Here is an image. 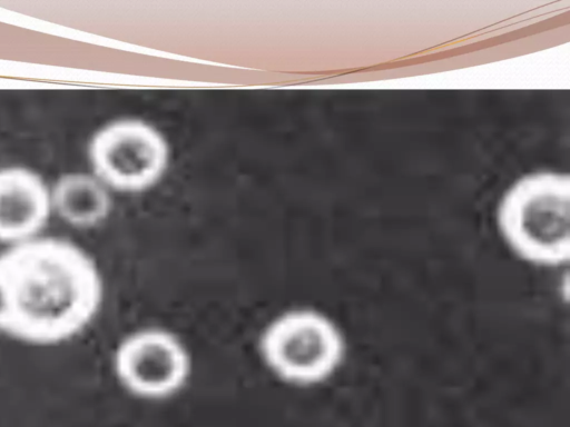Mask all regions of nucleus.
Instances as JSON below:
<instances>
[{
	"instance_id": "f257e3e1",
	"label": "nucleus",
	"mask_w": 570,
	"mask_h": 427,
	"mask_svg": "<svg viewBox=\"0 0 570 427\" xmlns=\"http://www.w3.org/2000/svg\"><path fill=\"white\" fill-rule=\"evenodd\" d=\"M10 304L8 336L51 347L71 341L97 319L105 277L79 245L41 235L0 252Z\"/></svg>"
},
{
	"instance_id": "f03ea898",
	"label": "nucleus",
	"mask_w": 570,
	"mask_h": 427,
	"mask_svg": "<svg viewBox=\"0 0 570 427\" xmlns=\"http://www.w3.org/2000/svg\"><path fill=\"white\" fill-rule=\"evenodd\" d=\"M348 339L327 311L311 305L289 306L272 315L256 338V352L265 370L295 389L330 383L345 366Z\"/></svg>"
},
{
	"instance_id": "7ed1b4c3",
	"label": "nucleus",
	"mask_w": 570,
	"mask_h": 427,
	"mask_svg": "<svg viewBox=\"0 0 570 427\" xmlns=\"http://www.w3.org/2000/svg\"><path fill=\"white\" fill-rule=\"evenodd\" d=\"M498 224L510 249L523 261L558 268L570 259V179L540 172L513 185L503 197Z\"/></svg>"
},
{
	"instance_id": "20e7f679",
	"label": "nucleus",
	"mask_w": 570,
	"mask_h": 427,
	"mask_svg": "<svg viewBox=\"0 0 570 427\" xmlns=\"http://www.w3.org/2000/svg\"><path fill=\"white\" fill-rule=\"evenodd\" d=\"M117 385L146 403L175 398L189 385L195 368L187 341L163 325H142L124 334L111 351Z\"/></svg>"
},
{
	"instance_id": "39448f33",
	"label": "nucleus",
	"mask_w": 570,
	"mask_h": 427,
	"mask_svg": "<svg viewBox=\"0 0 570 427\" xmlns=\"http://www.w3.org/2000/svg\"><path fill=\"white\" fill-rule=\"evenodd\" d=\"M92 173L109 189L140 191L163 175L168 149L161 135L136 119H119L99 128L88 145Z\"/></svg>"
},
{
	"instance_id": "423d86ee",
	"label": "nucleus",
	"mask_w": 570,
	"mask_h": 427,
	"mask_svg": "<svg viewBox=\"0 0 570 427\" xmlns=\"http://www.w3.org/2000/svg\"><path fill=\"white\" fill-rule=\"evenodd\" d=\"M52 216L50 187L36 171L0 168V242L10 247L43 235Z\"/></svg>"
},
{
	"instance_id": "0eeeda50",
	"label": "nucleus",
	"mask_w": 570,
	"mask_h": 427,
	"mask_svg": "<svg viewBox=\"0 0 570 427\" xmlns=\"http://www.w3.org/2000/svg\"><path fill=\"white\" fill-rule=\"evenodd\" d=\"M52 216L77 229L104 222L111 210L109 188L94 173L68 172L50 187Z\"/></svg>"
},
{
	"instance_id": "6e6552de",
	"label": "nucleus",
	"mask_w": 570,
	"mask_h": 427,
	"mask_svg": "<svg viewBox=\"0 0 570 427\" xmlns=\"http://www.w3.org/2000/svg\"><path fill=\"white\" fill-rule=\"evenodd\" d=\"M10 324V304L6 280L0 268V335L8 336Z\"/></svg>"
}]
</instances>
